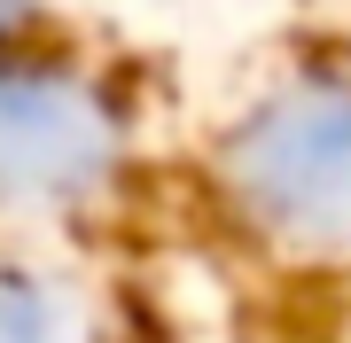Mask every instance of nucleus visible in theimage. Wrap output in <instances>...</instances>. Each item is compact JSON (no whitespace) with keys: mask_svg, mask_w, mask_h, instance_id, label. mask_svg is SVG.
<instances>
[{"mask_svg":"<svg viewBox=\"0 0 351 343\" xmlns=\"http://www.w3.org/2000/svg\"><path fill=\"white\" fill-rule=\"evenodd\" d=\"M242 188L297 242H351V86H304L242 133Z\"/></svg>","mask_w":351,"mask_h":343,"instance_id":"nucleus-1","label":"nucleus"}]
</instances>
